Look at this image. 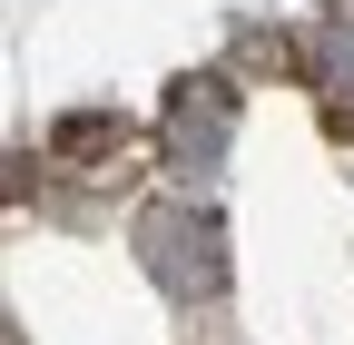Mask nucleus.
Wrapping results in <instances>:
<instances>
[{"instance_id":"1","label":"nucleus","mask_w":354,"mask_h":345,"mask_svg":"<svg viewBox=\"0 0 354 345\" xmlns=\"http://www.w3.org/2000/svg\"><path fill=\"white\" fill-rule=\"evenodd\" d=\"M148 267H158L177 296H207V286H216V218H197V207L148 218Z\"/></svg>"}]
</instances>
